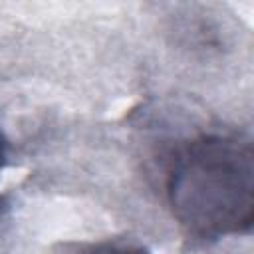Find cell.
<instances>
[{"label": "cell", "instance_id": "1", "mask_svg": "<svg viewBox=\"0 0 254 254\" xmlns=\"http://www.w3.org/2000/svg\"><path fill=\"white\" fill-rule=\"evenodd\" d=\"M163 194L190 244L248 234L254 222L252 137L212 129L177 141L165 159Z\"/></svg>", "mask_w": 254, "mask_h": 254}, {"label": "cell", "instance_id": "2", "mask_svg": "<svg viewBox=\"0 0 254 254\" xmlns=\"http://www.w3.org/2000/svg\"><path fill=\"white\" fill-rule=\"evenodd\" d=\"M62 254H151L145 246L125 240H97L67 244Z\"/></svg>", "mask_w": 254, "mask_h": 254}, {"label": "cell", "instance_id": "3", "mask_svg": "<svg viewBox=\"0 0 254 254\" xmlns=\"http://www.w3.org/2000/svg\"><path fill=\"white\" fill-rule=\"evenodd\" d=\"M8 159H10V145H8V139H6L4 131L0 129V179H2L4 169L8 167ZM4 208H6V204H4V198L0 194V214H2Z\"/></svg>", "mask_w": 254, "mask_h": 254}]
</instances>
